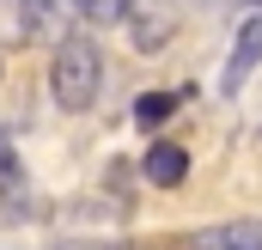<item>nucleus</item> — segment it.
<instances>
[{
  "label": "nucleus",
  "instance_id": "obj_1",
  "mask_svg": "<svg viewBox=\"0 0 262 250\" xmlns=\"http://www.w3.org/2000/svg\"><path fill=\"white\" fill-rule=\"evenodd\" d=\"M98 86H104V55H98V43L79 37V31H67L61 43H55V61H49V98H55V110L85 116V110L98 104Z\"/></svg>",
  "mask_w": 262,
  "mask_h": 250
},
{
  "label": "nucleus",
  "instance_id": "obj_2",
  "mask_svg": "<svg viewBox=\"0 0 262 250\" xmlns=\"http://www.w3.org/2000/svg\"><path fill=\"white\" fill-rule=\"evenodd\" d=\"M256 67H262V6L238 25V31H232V55H226V73H220V92H226V98H238V92H244V79H250Z\"/></svg>",
  "mask_w": 262,
  "mask_h": 250
},
{
  "label": "nucleus",
  "instance_id": "obj_3",
  "mask_svg": "<svg viewBox=\"0 0 262 250\" xmlns=\"http://www.w3.org/2000/svg\"><path fill=\"white\" fill-rule=\"evenodd\" d=\"M79 0H18V37L25 43H61L73 31Z\"/></svg>",
  "mask_w": 262,
  "mask_h": 250
},
{
  "label": "nucleus",
  "instance_id": "obj_4",
  "mask_svg": "<svg viewBox=\"0 0 262 250\" xmlns=\"http://www.w3.org/2000/svg\"><path fill=\"white\" fill-rule=\"evenodd\" d=\"M171 250H262V220H220V226H195Z\"/></svg>",
  "mask_w": 262,
  "mask_h": 250
},
{
  "label": "nucleus",
  "instance_id": "obj_5",
  "mask_svg": "<svg viewBox=\"0 0 262 250\" xmlns=\"http://www.w3.org/2000/svg\"><path fill=\"white\" fill-rule=\"evenodd\" d=\"M140 171H146V183L177 189L183 177H189V153H183L177 140H152V147H146V159H140Z\"/></svg>",
  "mask_w": 262,
  "mask_h": 250
},
{
  "label": "nucleus",
  "instance_id": "obj_6",
  "mask_svg": "<svg viewBox=\"0 0 262 250\" xmlns=\"http://www.w3.org/2000/svg\"><path fill=\"white\" fill-rule=\"evenodd\" d=\"M177 104H183V92H146V98H134V122H140V128H159Z\"/></svg>",
  "mask_w": 262,
  "mask_h": 250
},
{
  "label": "nucleus",
  "instance_id": "obj_7",
  "mask_svg": "<svg viewBox=\"0 0 262 250\" xmlns=\"http://www.w3.org/2000/svg\"><path fill=\"white\" fill-rule=\"evenodd\" d=\"M79 12L92 25H122V18H134V0H79Z\"/></svg>",
  "mask_w": 262,
  "mask_h": 250
},
{
  "label": "nucleus",
  "instance_id": "obj_8",
  "mask_svg": "<svg viewBox=\"0 0 262 250\" xmlns=\"http://www.w3.org/2000/svg\"><path fill=\"white\" fill-rule=\"evenodd\" d=\"M55 250H159V244H134V238H61Z\"/></svg>",
  "mask_w": 262,
  "mask_h": 250
},
{
  "label": "nucleus",
  "instance_id": "obj_9",
  "mask_svg": "<svg viewBox=\"0 0 262 250\" xmlns=\"http://www.w3.org/2000/svg\"><path fill=\"white\" fill-rule=\"evenodd\" d=\"M0 73H6V55H0Z\"/></svg>",
  "mask_w": 262,
  "mask_h": 250
}]
</instances>
